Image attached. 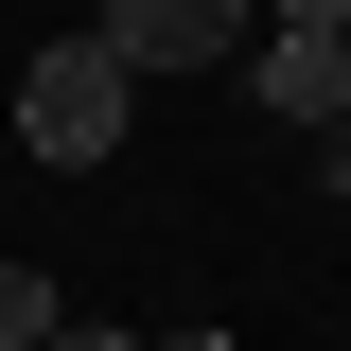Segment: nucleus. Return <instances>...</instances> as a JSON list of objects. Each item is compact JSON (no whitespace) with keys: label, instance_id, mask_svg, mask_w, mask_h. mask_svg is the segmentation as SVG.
<instances>
[{"label":"nucleus","instance_id":"f257e3e1","mask_svg":"<svg viewBox=\"0 0 351 351\" xmlns=\"http://www.w3.org/2000/svg\"><path fill=\"white\" fill-rule=\"evenodd\" d=\"M123 123H141V71H123L106 36H53L36 71H18V141H36L53 176H106V158H123Z\"/></svg>","mask_w":351,"mask_h":351},{"label":"nucleus","instance_id":"f03ea898","mask_svg":"<svg viewBox=\"0 0 351 351\" xmlns=\"http://www.w3.org/2000/svg\"><path fill=\"white\" fill-rule=\"evenodd\" d=\"M88 36L123 53L141 88H158V71H246V36H263V0H106Z\"/></svg>","mask_w":351,"mask_h":351},{"label":"nucleus","instance_id":"7ed1b4c3","mask_svg":"<svg viewBox=\"0 0 351 351\" xmlns=\"http://www.w3.org/2000/svg\"><path fill=\"white\" fill-rule=\"evenodd\" d=\"M246 106L263 123H351V36H246Z\"/></svg>","mask_w":351,"mask_h":351},{"label":"nucleus","instance_id":"20e7f679","mask_svg":"<svg viewBox=\"0 0 351 351\" xmlns=\"http://www.w3.org/2000/svg\"><path fill=\"white\" fill-rule=\"evenodd\" d=\"M53 334H71V299H53L36 263H0V351H53Z\"/></svg>","mask_w":351,"mask_h":351},{"label":"nucleus","instance_id":"39448f33","mask_svg":"<svg viewBox=\"0 0 351 351\" xmlns=\"http://www.w3.org/2000/svg\"><path fill=\"white\" fill-rule=\"evenodd\" d=\"M263 36H351V0H263Z\"/></svg>","mask_w":351,"mask_h":351},{"label":"nucleus","instance_id":"423d86ee","mask_svg":"<svg viewBox=\"0 0 351 351\" xmlns=\"http://www.w3.org/2000/svg\"><path fill=\"white\" fill-rule=\"evenodd\" d=\"M316 193H351V123H316Z\"/></svg>","mask_w":351,"mask_h":351},{"label":"nucleus","instance_id":"0eeeda50","mask_svg":"<svg viewBox=\"0 0 351 351\" xmlns=\"http://www.w3.org/2000/svg\"><path fill=\"white\" fill-rule=\"evenodd\" d=\"M53 351H141V334H106V316H71V334H53Z\"/></svg>","mask_w":351,"mask_h":351},{"label":"nucleus","instance_id":"6e6552de","mask_svg":"<svg viewBox=\"0 0 351 351\" xmlns=\"http://www.w3.org/2000/svg\"><path fill=\"white\" fill-rule=\"evenodd\" d=\"M141 351H246V334H141Z\"/></svg>","mask_w":351,"mask_h":351}]
</instances>
